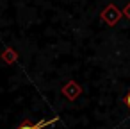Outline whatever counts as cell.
<instances>
[{
    "label": "cell",
    "mask_w": 130,
    "mask_h": 129,
    "mask_svg": "<svg viewBox=\"0 0 130 129\" xmlns=\"http://www.w3.org/2000/svg\"><path fill=\"white\" fill-rule=\"evenodd\" d=\"M59 120V116H54V118H45V120H39V122H29V120H25V122H22L16 129H45V127H48V125H52V124H55Z\"/></svg>",
    "instance_id": "1"
},
{
    "label": "cell",
    "mask_w": 130,
    "mask_h": 129,
    "mask_svg": "<svg viewBox=\"0 0 130 129\" xmlns=\"http://www.w3.org/2000/svg\"><path fill=\"white\" fill-rule=\"evenodd\" d=\"M125 104H126V106H128V108H130V93H128V95H126V97H125Z\"/></svg>",
    "instance_id": "2"
}]
</instances>
